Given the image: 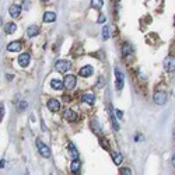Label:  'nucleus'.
Wrapping results in <instances>:
<instances>
[{"mask_svg":"<svg viewBox=\"0 0 175 175\" xmlns=\"http://www.w3.org/2000/svg\"><path fill=\"white\" fill-rule=\"evenodd\" d=\"M119 174L121 175H132V169L130 168H121L119 169Z\"/></svg>","mask_w":175,"mask_h":175,"instance_id":"a878e982","label":"nucleus"},{"mask_svg":"<svg viewBox=\"0 0 175 175\" xmlns=\"http://www.w3.org/2000/svg\"><path fill=\"white\" fill-rule=\"evenodd\" d=\"M23 49V44L21 41H14V42H10L7 45V51L9 52H20Z\"/></svg>","mask_w":175,"mask_h":175,"instance_id":"9d476101","label":"nucleus"},{"mask_svg":"<svg viewBox=\"0 0 175 175\" xmlns=\"http://www.w3.org/2000/svg\"><path fill=\"white\" fill-rule=\"evenodd\" d=\"M63 116H65V119L67 122H76L77 121V113L71 109H66L65 113H63Z\"/></svg>","mask_w":175,"mask_h":175,"instance_id":"ddd939ff","label":"nucleus"},{"mask_svg":"<svg viewBox=\"0 0 175 175\" xmlns=\"http://www.w3.org/2000/svg\"><path fill=\"white\" fill-rule=\"evenodd\" d=\"M135 140H136V141H137V140H139V141H140V140H143V136H140V135H139V136H137V135H136V137H135Z\"/></svg>","mask_w":175,"mask_h":175,"instance_id":"2f4dec72","label":"nucleus"},{"mask_svg":"<svg viewBox=\"0 0 175 175\" xmlns=\"http://www.w3.org/2000/svg\"><path fill=\"white\" fill-rule=\"evenodd\" d=\"M104 4V0H91V7L95 10H99Z\"/></svg>","mask_w":175,"mask_h":175,"instance_id":"b1692460","label":"nucleus"},{"mask_svg":"<svg viewBox=\"0 0 175 175\" xmlns=\"http://www.w3.org/2000/svg\"><path fill=\"white\" fill-rule=\"evenodd\" d=\"M51 87L53 90H63L65 88V81H62V80H52Z\"/></svg>","mask_w":175,"mask_h":175,"instance_id":"6ab92c4d","label":"nucleus"},{"mask_svg":"<svg viewBox=\"0 0 175 175\" xmlns=\"http://www.w3.org/2000/svg\"><path fill=\"white\" fill-rule=\"evenodd\" d=\"M90 126H91V130H93L95 135H101L102 129H101V125H99V122L97 121V119H93V121H91Z\"/></svg>","mask_w":175,"mask_h":175,"instance_id":"dca6fc26","label":"nucleus"},{"mask_svg":"<svg viewBox=\"0 0 175 175\" xmlns=\"http://www.w3.org/2000/svg\"><path fill=\"white\" fill-rule=\"evenodd\" d=\"M41 2H48V0H41Z\"/></svg>","mask_w":175,"mask_h":175,"instance_id":"c9c22d12","label":"nucleus"},{"mask_svg":"<svg viewBox=\"0 0 175 175\" xmlns=\"http://www.w3.org/2000/svg\"><path fill=\"white\" fill-rule=\"evenodd\" d=\"M115 112H116V118H118L119 121H122V119H123V112H122L121 109H115Z\"/></svg>","mask_w":175,"mask_h":175,"instance_id":"c756f323","label":"nucleus"},{"mask_svg":"<svg viewBox=\"0 0 175 175\" xmlns=\"http://www.w3.org/2000/svg\"><path fill=\"white\" fill-rule=\"evenodd\" d=\"M99 144H101V146L104 147L105 150H109V144H108V141L105 140L104 137H101V139H99Z\"/></svg>","mask_w":175,"mask_h":175,"instance_id":"bb28decb","label":"nucleus"},{"mask_svg":"<svg viewBox=\"0 0 175 175\" xmlns=\"http://www.w3.org/2000/svg\"><path fill=\"white\" fill-rule=\"evenodd\" d=\"M112 160H113V164H115V165H119V164L123 161V155H122L121 153L115 151V153H112Z\"/></svg>","mask_w":175,"mask_h":175,"instance_id":"4be33fe9","label":"nucleus"},{"mask_svg":"<svg viewBox=\"0 0 175 175\" xmlns=\"http://www.w3.org/2000/svg\"><path fill=\"white\" fill-rule=\"evenodd\" d=\"M108 109H109V115H111V121H112L113 129H115V130H119L118 121H116V118H115V113H116V112H113V109H112V107H111V105H108Z\"/></svg>","mask_w":175,"mask_h":175,"instance_id":"f3484780","label":"nucleus"},{"mask_svg":"<svg viewBox=\"0 0 175 175\" xmlns=\"http://www.w3.org/2000/svg\"><path fill=\"white\" fill-rule=\"evenodd\" d=\"M27 107H28V102L27 101H20V104H18V111L27 109Z\"/></svg>","mask_w":175,"mask_h":175,"instance_id":"cd10ccee","label":"nucleus"},{"mask_svg":"<svg viewBox=\"0 0 175 175\" xmlns=\"http://www.w3.org/2000/svg\"><path fill=\"white\" fill-rule=\"evenodd\" d=\"M3 116H4V107L2 104V107H0V119H3Z\"/></svg>","mask_w":175,"mask_h":175,"instance_id":"7c9ffc66","label":"nucleus"},{"mask_svg":"<svg viewBox=\"0 0 175 175\" xmlns=\"http://www.w3.org/2000/svg\"><path fill=\"white\" fill-rule=\"evenodd\" d=\"M94 101H95V95L93 93H84L81 95V102H85L88 105H93Z\"/></svg>","mask_w":175,"mask_h":175,"instance_id":"f8f14e48","label":"nucleus"},{"mask_svg":"<svg viewBox=\"0 0 175 175\" xmlns=\"http://www.w3.org/2000/svg\"><path fill=\"white\" fill-rule=\"evenodd\" d=\"M102 38L104 39H109V30H108V27L102 28Z\"/></svg>","mask_w":175,"mask_h":175,"instance_id":"393cba45","label":"nucleus"},{"mask_svg":"<svg viewBox=\"0 0 175 175\" xmlns=\"http://www.w3.org/2000/svg\"><path fill=\"white\" fill-rule=\"evenodd\" d=\"M35 144H37L38 153H39L44 158H49V157H51V150H49V147L46 146L45 143H42V140H41V139H37Z\"/></svg>","mask_w":175,"mask_h":175,"instance_id":"f257e3e1","label":"nucleus"},{"mask_svg":"<svg viewBox=\"0 0 175 175\" xmlns=\"http://www.w3.org/2000/svg\"><path fill=\"white\" fill-rule=\"evenodd\" d=\"M39 34V27L38 25H30L27 28V37L28 38H34Z\"/></svg>","mask_w":175,"mask_h":175,"instance_id":"4468645a","label":"nucleus"},{"mask_svg":"<svg viewBox=\"0 0 175 175\" xmlns=\"http://www.w3.org/2000/svg\"><path fill=\"white\" fill-rule=\"evenodd\" d=\"M105 21H107V17H105L104 14H99V17L97 18V23H98V24H104Z\"/></svg>","mask_w":175,"mask_h":175,"instance_id":"c85d7f7f","label":"nucleus"},{"mask_svg":"<svg viewBox=\"0 0 175 175\" xmlns=\"http://www.w3.org/2000/svg\"><path fill=\"white\" fill-rule=\"evenodd\" d=\"M164 67H165L167 71L174 73L175 71V56H167L165 60H164Z\"/></svg>","mask_w":175,"mask_h":175,"instance_id":"423d86ee","label":"nucleus"},{"mask_svg":"<svg viewBox=\"0 0 175 175\" xmlns=\"http://www.w3.org/2000/svg\"><path fill=\"white\" fill-rule=\"evenodd\" d=\"M153 101L155 105H164L167 102V94L164 91H155L153 95Z\"/></svg>","mask_w":175,"mask_h":175,"instance_id":"7ed1b4c3","label":"nucleus"},{"mask_svg":"<svg viewBox=\"0 0 175 175\" xmlns=\"http://www.w3.org/2000/svg\"><path fill=\"white\" fill-rule=\"evenodd\" d=\"M115 77H116V90H122L125 84V76L118 67H115Z\"/></svg>","mask_w":175,"mask_h":175,"instance_id":"39448f33","label":"nucleus"},{"mask_svg":"<svg viewBox=\"0 0 175 175\" xmlns=\"http://www.w3.org/2000/svg\"><path fill=\"white\" fill-rule=\"evenodd\" d=\"M70 67H71V63L69 62V60H58V62L55 63V70H56L58 73H66Z\"/></svg>","mask_w":175,"mask_h":175,"instance_id":"f03ea898","label":"nucleus"},{"mask_svg":"<svg viewBox=\"0 0 175 175\" xmlns=\"http://www.w3.org/2000/svg\"><path fill=\"white\" fill-rule=\"evenodd\" d=\"M63 81H65V88H67V90H73L74 87H76V76H73V74H66L65 79H63Z\"/></svg>","mask_w":175,"mask_h":175,"instance_id":"20e7f679","label":"nucleus"},{"mask_svg":"<svg viewBox=\"0 0 175 175\" xmlns=\"http://www.w3.org/2000/svg\"><path fill=\"white\" fill-rule=\"evenodd\" d=\"M46 105H48V109L51 111V112H58V111L60 109V102L58 101L56 98H49Z\"/></svg>","mask_w":175,"mask_h":175,"instance_id":"0eeeda50","label":"nucleus"},{"mask_svg":"<svg viewBox=\"0 0 175 175\" xmlns=\"http://www.w3.org/2000/svg\"><path fill=\"white\" fill-rule=\"evenodd\" d=\"M44 23H53L55 20H56V14L52 12H46L45 14H44Z\"/></svg>","mask_w":175,"mask_h":175,"instance_id":"a211bd4d","label":"nucleus"},{"mask_svg":"<svg viewBox=\"0 0 175 175\" xmlns=\"http://www.w3.org/2000/svg\"><path fill=\"white\" fill-rule=\"evenodd\" d=\"M20 13H21V7L18 6V4H13V6H10V9H9V14L12 16L13 18L20 17Z\"/></svg>","mask_w":175,"mask_h":175,"instance_id":"2eb2a0df","label":"nucleus"},{"mask_svg":"<svg viewBox=\"0 0 175 175\" xmlns=\"http://www.w3.org/2000/svg\"><path fill=\"white\" fill-rule=\"evenodd\" d=\"M4 165H6V163H4V160L2 158V163H0V168L3 169V168H4Z\"/></svg>","mask_w":175,"mask_h":175,"instance_id":"473e14b6","label":"nucleus"},{"mask_svg":"<svg viewBox=\"0 0 175 175\" xmlns=\"http://www.w3.org/2000/svg\"><path fill=\"white\" fill-rule=\"evenodd\" d=\"M4 31H6V34H14L17 31V25L14 23H7L4 27Z\"/></svg>","mask_w":175,"mask_h":175,"instance_id":"412c9836","label":"nucleus"},{"mask_svg":"<svg viewBox=\"0 0 175 175\" xmlns=\"http://www.w3.org/2000/svg\"><path fill=\"white\" fill-rule=\"evenodd\" d=\"M171 163H172V165H174V167H175V154H174V155H172V160H171Z\"/></svg>","mask_w":175,"mask_h":175,"instance_id":"72a5a7b5","label":"nucleus"},{"mask_svg":"<svg viewBox=\"0 0 175 175\" xmlns=\"http://www.w3.org/2000/svg\"><path fill=\"white\" fill-rule=\"evenodd\" d=\"M67 150H69V154L71 155V158H79V151H77V149L74 147L73 143H69Z\"/></svg>","mask_w":175,"mask_h":175,"instance_id":"aec40b11","label":"nucleus"},{"mask_svg":"<svg viewBox=\"0 0 175 175\" xmlns=\"http://www.w3.org/2000/svg\"><path fill=\"white\" fill-rule=\"evenodd\" d=\"M18 65L21 66V67H27V66L30 65V60H31V56H30V53H27V52H24V53H21L20 56H18Z\"/></svg>","mask_w":175,"mask_h":175,"instance_id":"6e6552de","label":"nucleus"},{"mask_svg":"<svg viewBox=\"0 0 175 175\" xmlns=\"http://www.w3.org/2000/svg\"><path fill=\"white\" fill-rule=\"evenodd\" d=\"M80 169H81V161L79 158H73V161L70 163V171L73 174H79Z\"/></svg>","mask_w":175,"mask_h":175,"instance_id":"9b49d317","label":"nucleus"},{"mask_svg":"<svg viewBox=\"0 0 175 175\" xmlns=\"http://www.w3.org/2000/svg\"><path fill=\"white\" fill-rule=\"evenodd\" d=\"M132 48H130V45L129 44H123V45H122V55H123L125 58L127 56V55H130L132 53Z\"/></svg>","mask_w":175,"mask_h":175,"instance_id":"5701e85b","label":"nucleus"},{"mask_svg":"<svg viewBox=\"0 0 175 175\" xmlns=\"http://www.w3.org/2000/svg\"><path fill=\"white\" fill-rule=\"evenodd\" d=\"M93 73H94V69H93V66H90V65H87V66H83L81 69H80V71H79V74L81 77H90V76H93Z\"/></svg>","mask_w":175,"mask_h":175,"instance_id":"1a4fd4ad","label":"nucleus"},{"mask_svg":"<svg viewBox=\"0 0 175 175\" xmlns=\"http://www.w3.org/2000/svg\"><path fill=\"white\" fill-rule=\"evenodd\" d=\"M172 136H174V139H175V129H174V132H172Z\"/></svg>","mask_w":175,"mask_h":175,"instance_id":"f704fd0d","label":"nucleus"}]
</instances>
